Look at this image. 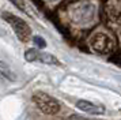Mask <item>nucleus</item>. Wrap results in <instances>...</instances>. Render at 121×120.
<instances>
[{
	"label": "nucleus",
	"mask_w": 121,
	"mask_h": 120,
	"mask_svg": "<svg viewBox=\"0 0 121 120\" xmlns=\"http://www.w3.org/2000/svg\"><path fill=\"white\" fill-rule=\"evenodd\" d=\"M1 16H3V19L7 23L11 25L14 33L17 34V37L22 42H29L30 41V38H31V29H30V26L23 19H21L19 16L14 15L11 12H7V11H3Z\"/></svg>",
	"instance_id": "nucleus-2"
},
{
	"label": "nucleus",
	"mask_w": 121,
	"mask_h": 120,
	"mask_svg": "<svg viewBox=\"0 0 121 120\" xmlns=\"http://www.w3.org/2000/svg\"><path fill=\"white\" fill-rule=\"evenodd\" d=\"M105 12L112 22H121V0H106Z\"/></svg>",
	"instance_id": "nucleus-6"
},
{
	"label": "nucleus",
	"mask_w": 121,
	"mask_h": 120,
	"mask_svg": "<svg viewBox=\"0 0 121 120\" xmlns=\"http://www.w3.org/2000/svg\"><path fill=\"white\" fill-rule=\"evenodd\" d=\"M67 12L71 22L78 26H87L95 18V7L90 0H75L67 7Z\"/></svg>",
	"instance_id": "nucleus-1"
},
{
	"label": "nucleus",
	"mask_w": 121,
	"mask_h": 120,
	"mask_svg": "<svg viewBox=\"0 0 121 120\" xmlns=\"http://www.w3.org/2000/svg\"><path fill=\"white\" fill-rule=\"evenodd\" d=\"M33 42L35 44L38 48H45V46H46L45 40L42 37H39V36H34V37H33Z\"/></svg>",
	"instance_id": "nucleus-10"
},
{
	"label": "nucleus",
	"mask_w": 121,
	"mask_h": 120,
	"mask_svg": "<svg viewBox=\"0 0 121 120\" xmlns=\"http://www.w3.org/2000/svg\"><path fill=\"white\" fill-rule=\"evenodd\" d=\"M1 74H3V76H6L7 79H11V81H15V79H17V76L12 74L11 70L7 68V65L4 64V63H1Z\"/></svg>",
	"instance_id": "nucleus-8"
},
{
	"label": "nucleus",
	"mask_w": 121,
	"mask_h": 120,
	"mask_svg": "<svg viewBox=\"0 0 121 120\" xmlns=\"http://www.w3.org/2000/svg\"><path fill=\"white\" fill-rule=\"evenodd\" d=\"M46 1H53V0H46Z\"/></svg>",
	"instance_id": "nucleus-11"
},
{
	"label": "nucleus",
	"mask_w": 121,
	"mask_h": 120,
	"mask_svg": "<svg viewBox=\"0 0 121 120\" xmlns=\"http://www.w3.org/2000/svg\"><path fill=\"white\" fill-rule=\"evenodd\" d=\"M88 45L97 53L108 55L113 52L116 44H114V40L110 37L109 34L102 32H97L88 38Z\"/></svg>",
	"instance_id": "nucleus-3"
},
{
	"label": "nucleus",
	"mask_w": 121,
	"mask_h": 120,
	"mask_svg": "<svg viewBox=\"0 0 121 120\" xmlns=\"http://www.w3.org/2000/svg\"><path fill=\"white\" fill-rule=\"evenodd\" d=\"M33 101L35 106L45 115H56L60 111V104L56 98L50 97L49 94L42 92H37L33 94Z\"/></svg>",
	"instance_id": "nucleus-4"
},
{
	"label": "nucleus",
	"mask_w": 121,
	"mask_h": 120,
	"mask_svg": "<svg viewBox=\"0 0 121 120\" xmlns=\"http://www.w3.org/2000/svg\"><path fill=\"white\" fill-rule=\"evenodd\" d=\"M25 59L27 61H41L44 64H60V61L57 60L56 56L46 53V52H39L37 49H27L25 52Z\"/></svg>",
	"instance_id": "nucleus-5"
},
{
	"label": "nucleus",
	"mask_w": 121,
	"mask_h": 120,
	"mask_svg": "<svg viewBox=\"0 0 121 120\" xmlns=\"http://www.w3.org/2000/svg\"><path fill=\"white\" fill-rule=\"evenodd\" d=\"M76 106L80 111L86 112V113H90V115H104L105 113L104 105L90 102V101H86V100H79V101H76Z\"/></svg>",
	"instance_id": "nucleus-7"
},
{
	"label": "nucleus",
	"mask_w": 121,
	"mask_h": 120,
	"mask_svg": "<svg viewBox=\"0 0 121 120\" xmlns=\"http://www.w3.org/2000/svg\"><path fill=\"white\" fill-rule=\"evenodd\" d=\"M10 1H11L14 5H17L19 10H22L23 12H29L27 11V4H26L25 0H10Z\"/></svg>",
	"instance_id": "nucleus-9"
}]
</instances>
